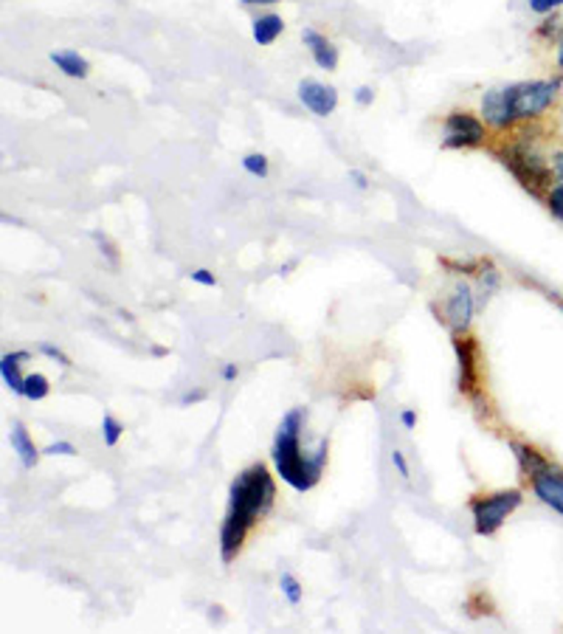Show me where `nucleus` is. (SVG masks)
Returning a JSON list of instances; mask_svg holds the SVG:
<instances>
[{
    "instance_id": "7ed1b4c3",
    "label": "nucleus",
    "mask_w": 563,
    "mask_h": 634,
    "mask_svg": "<svg viewBox=\"0 0 563 634\" xmlns=\"http://www.w3.org/2000/svg\"><path fill=\"white\" fill-rule=\"evenodd\" d=\"M558 79L546 82V79H536V82H516L507 85V102L516 119H536L543 110H550L552 102L558 99Z\"/></svg>"
},
{
    "instance_id": "f704fd0d",
    "label": "nucleus",
    "mask_w": 563,
    "mask_h": 634,
    "mask_svg": "<svg viewBox=\"0 0 563 634\" xmlns=\"http://www.w3.org/2000/svg\"><path fill=\"white\" fill-rule=\"evenodd\" d=\"M243 4H248V6H260V4H279V0H243Z\"/></svg>"
},
{
    "instance_id": "20e7f679",
    "label": "nucleus",
    "mask_w": 563,
    "mask_h": 634,
    "mask_svg": "<svg viewBox=\"0 0 563 634\" xmlns=\"http://www.w3.org/2000/svg\"><path fill=\"white\" fill-rule=\"evenodd\" d=\"M521 499H524L521 490H498V494H490V497L471 499L476 536H493L507 521V516L521 505Z\"/></svg>"
},
{
    "instance_id": "9d476101",
    "label": "nucleus",
    "mask_w": 563,
    "mask_h": 634,
    "mask_svg": "<svg viewBox=\"0 0 563 634\" xmlns=\"http://www.w3.org/2000/svg\"><path fill=\"white\" fill-rule=\"evenodd\" d=\"M481 113H485V121L496 127V130H507V127H512V121H516L504 88H493L481 97Z\"/></svg>"
},
{
    "instance_id": "dca6fc26",
    "label": "nucleus",
    "mask_w": 563,
    "mask_h": 634,
    "mask_svg": "<svg viewBox=\"0 0 563 634\" xmlns=\"http://www.w3.org/2000/svg\"><path fill=\"white\" fill-rule=\"evenodd\" d=\"M285 31V23L279 14H262V18H256L254 26H251V35L260 45H270L279 35Z\"/></svg>"
},
{
    "instance_id": "1a4fd4ad",
    "label": "nucleus",
    "mask_w": 563,
    "mask_h": 634,
    "mask_svg": "<svg viewBox=\"0 0 563 634\" xmlns=\"http://www.w3.org/2000/svg\"><path fill=\"white\" fill-rule=\"evenodd\" d=\"M445 316H448V327L454 336L468 330L471 325V316H473V294L468 285H457L454 294L448 296V305H445Z\"/></svg>"
},
{
    "instance_id": "aec40b11",
    "label": "nucleus",
    "mask_w": 563,
    "mask_h": 634,
    "mask_svg": "<svg viewBox=\"0 0 563 634\" xmlns=\"http://www.w3.org/2000/svg\"><path fill=\"white\" fill-rule=\"evenodd\" d=\"M279 590H282V595L287 598V604H291V607H299V604H301L304 590H301V583L296 581V575L282 573V575H279Z\"/></svg>"
},
{
    "instance_id": "7c9ffc66",
    "label": "nucleus",
    "mask_w": 563,
    "mask_h": 634,
    "mask_svg": "<svg viewBox=\"0 0 563 634\" xmlns=\"http://www.w3.org/2000/svg\"><path fill=\"white\" fill-rule=\"evenodd\" d=\"M400 423H403V429H414V426H417V411L414 409H403V411H400Z\"/></svg>"
},
{
    "instance_id": "72a5a7b5",
    "label": "nucleus",
    "mask_w": 563,
    "mask_h": 634,
    "mask_svg": "<svg viewBox=\"0 0 563 634\" xmlns=\"http://www.w3.org/2000/svg\"><path fill=\"white\" fill-rule=\"evenodd\" d=\"M349 178L356 181V186H358V189H366V186H369V184H366V176H364L361 169H349Z\"/></svg>"
},
{
    "instance_id": "473e14b6",
    "label": "nucleus",
    "mask_w": 563,
    "mask_h": 634,
    "mask_svg": "<svg viewBox=\"0 0 563 634\" xmlns=\"http://www.w3.org/2000/svg\"><path fill=\"white\" fill-rule=\"evenodd\" d=\"M237 372H239V370H237V364H234V361H229V364H223L220 378H223V380H234V378H237Z\"/></svg>"
},
{
    "instance_id": "412c9836",
    "label": "nucleus",
    "mask_w": 563,
    "mask_h": 634,
    "mask_svg": "<svg viewBox=\"0 0 563 634\" xmlns=\"http://www.w3.org/2000/svg\"><path fill=\"white\" fill-rule=\"evenodd\" d=\"M243 167H246L248 176H254V178H268V158H265L262 153L246 155V158H243Z\"/></svg>"
},
{
    "instance_id": "bb28decb",
    "label": "nucleus",
    "mask_w": 563,
    "mask_h": 634,
    "mask_svg": "<svg viewBox=\"0 0 563 634\" xmlns=\"http://www.w3.org/2000/svg\"><path fill=\"white\" fill-rule=\"evenodd\" d=\"M392 466L397 468V474H400V477H403V480H409V477H411L409 463H406V457H403V451H400V449H395V451H392Z\"/></svg>"
},
{
    "instance_id": "f8f14e48",
    "label": "nucleus",
    "mask_w": 563,
    "mask_h": 634,
    "mask_svg": "<svg viewBox=\"0 0 563 634\" xmlns=\"http://www.w3.org/2000/svg\"><path fill=\"white\" fill-rule=\"evenodd\" d=\"M301 40H304V45L310 49V54H313V59H316L318 68L335 71V66H338V51H335V45H332L325 35H318L316 28H304V31H301Z\"/></svg>"
},
{
    "instance_id": "4468645a",
    "label": "nucleus",
    "mask_w": 563,
    "mask_h": 634,
    "mask_svg": "<svg viewBox=\"0 0 563 634\" xmlns=\"http://www.w3.org/2000/svg\"><path fill=\"white\" fill-rule=\"evenodd\" d=\"M31 356L26 350L20 353H6L0 358V375H4V384L14 392V395H23V380L26 375H20V361H28Z\"/></svg>"
},
{
    "instance_id": "f257e3e1",
    "label": "nucleus",
    "mask_w": 563,
    "mask_h": 634,
    "mask_svg": "<svg viewBox=\"0 0 563 634\" xmlns=\"http://www.w3.org/2000/svg\"><path fill=\"white\" fill-rule=\"evenodd\" d=\"M273 499H277V485H273V477L262 463H254L237 474V480L229 488V511H225L220 528L223 564H231L237 559L251 528L270 511Z\"/></svg>"
},
{
    "instance_id": "a211bd4d",
    "label": "nucleus",
    "mask_w": 563,
    "mask_h": 634,
    "mask_svg": "<svg viewBox=\"0 0 563 634\" xmlns=\"http://www.w3.org/2000/svg\"><path fill=\"white\" fill-rule=\"evenodd\" d=\"M48 392H51V384H48V378H45L43 372L26 375V380H23V398H28V401H45Z\"/></svg>"
},
{
    "instance_id": "ddd939ff",
    "label": "nucleus",
    "mask_w": 563,
    "mask_h": 634,
    "mask_svg": "<svg viewBox=\"0 0 563 634\" xmlns=\"http://www.w3.org/2000/svg\"><path fill=\"white\" fill-rule=\"evenodd\" d=\"M9 442H12V451L20 457V466H23L26 471L37 466L40 451H37L35 440L28 437L26 426H23L20 420H14V423H12V434H9Z\"/></svg>"
},
{
    "instance_id": "cd10ccee",
    "label": "nucleus",
    "mask_w": 563,
    "mask_h": 634,
    "mask_svg": "<svg viewBox=\"0 0 563 634\" xmlns=\"http://www.w3.org/2000/svg\"><path fill=\"white\" fill-rule=\"evenodd\" d=\"M93 237H96V243H99V251H105V254H107V260H110L113 265H116V262H119V254H116V251H113V246H110V243L105 240V237H102L99 231H96Z\"/></svg>"
},
{
    "instance_id": "f3484780",
    "label": "nucleus",
    "mask_w": 563,
    "mask_h": 634,
    "mask_svg": "<svg viewBox=\"0 0 563 634\" xmlns=\"http://www.w3.org/2000/svg\"><path fill=\"white\" fill-rule=\"evenodd\" d=\"M510 449H512V454H516V459H519L521 474H527V477H533L536 471H541L546 463H550V459H546L538 449L527 446V442H510Z\"/></svg>"
},
{
    "instance_id": "39448f33",
    "label": "nucleus",
    "mask_w": 563,
    "mask_h": 634,
    "mask_svg": "<svg viewBox=\"0 0 563 634\" xmlns=\"http://www.w3.org/2000/svg\"><path fill=\"white\" fill-rule=\"evenodd\" d=\"M502 161L507 164L512 176L521 181V186L529 189V192H541V189L552 181V164H546L536 150H529L524 145L510 147Z\"/></svg>"
},
{
    "instance_id": "a878e982",
    "label": "nucleus",
    "mask_w": 563,
    "mask_h": 634,
    "mask_svg": "<svg viewBox=\"0 0 563 634\" xmlns=\"http://www.w3.org/2000/svg\"><path fill=\"white\" fill-rule=\"evenodd\" d=\"M189 277H192V282L206 285V288H215V285H217V277L208 271V268H198V271H192Z\"/></svg>"
},
{
    "instance_id": "0eeeda50",
    "label": "nucleus",
    "mask_w": 563,
    "mask_h": 634,
    "mask_svg": "<svg viewBox=\"0 0 563 634\" xmlns=\"http://www.w3.org/2000/svg\"><path fill=\"white\" fill-rule=\"evenodd\" d=\"M529 482H533L536 497L543 505H550L552 511L563 513V471L558 466L546 463L541 471H536L533 477H529Z\"/></svg>"
},
{
    "instance_id": "e433bc0d",
    "label": "nucleus",
    "mask_w": 563,
    "mask_h": 634,
    "mask_svg": "<svg viewBox=\"0 0 563 634\" xmlns=\"http://www.w3.org/2000/svg\"><path fill=\"white\" fill-rule=\"evenodd\" d=\"M152 356L164 358V356H167V347H152Z\"/></svg>"
},
{
    "instance_id": "6ab92c4d",
    "label": "nucleus",
    "mask_w": 563,
    "mask_h": 634,
    "mask_svg": "<svg viewBox=\"0 0 563 634\" xmlns=\"http://www.w3.org/2000/svg\"><path fill=\"white\" fill-rule=\"evenodd\" d=\"M121 437H124V423L116 420L113 415H105V418H102V440H105V446H107V449H116Z\"/></svg>"
},
{
    "instance_id": "5701e85b",
    "label": "nucleus",
    "mask_w": 563,
    "mask_h": 634,
    "mask_svg": "<svg viewBox=\"0 0 563 634\" xmlns=\"http://www.w3.org/2000/svg\"><path fill=\"white\" fill-rule=\"evenodd\" d=\"M546 206H550L552 217H558L560 223H563V184H558V186L552 189L550 198H546Z\"/></svg>"
},
{
    "instance_id": "393cba45",
    "label": "nucleus",
    "mask_w": 563,
    "mask_h": 634,
    "mask_svg": "<svg viewBox=\"0 0 563 634\" xmlns=\"http://www.w3.org/2000/svg\"><path fill=\"white\" fill-rule=\"evenodd\" d=\"M560 6H563V0H529V9H533L536 14H550Z\"/></svg>"
},
{
    "instance_id": "9b49d317",
    "label": "nucleus",
    "mask_w": 563,
    "mask_h": 634,
    "mask_svg": "<svg viewBox=\"0 0 563 634\" xmlns=\"http://www.w3.org/2000/svg\"><path fill=\"white\" fill-rule=\"evenodd\" d=\"M454 350L459 358V389L473 392L476 387V341L473 339H454Z\"/></svg>"
},
{
    "instance_id": "2eb2a0df",
    "label": "nucleus",
    "mask_w": 563,
    "mask_h": 634,
    "mask_svg": "<svg viewBox=\"0 0 563 634\" xmlns=\"http://www.w3.org/2000/svg\"><path fill=\"white\" fill-rule=\"evenodd\" d=\"M51 62L71 79H85L90 74L88 59L79 57V51H51Z\"/></svg>"
},
{
    "instance_id": "c9c22d12",
    "label": "nucleus",
    "mask_w": 563,
    "mask_h": 634,
    "mask_svg": "<svg viewBox=\"0 0 563 634\" xmlns=\"http://www.w3.org/2000/svg\"><path fill=\"white\" fill-rule=\"evenodd\" d=\"M558 68L563 71V37L558 40Z\"/></svg>"
},
{
    "instance_id": "f03ea898",
    "label": "nucleus",
    "mask_w": 563,
    "mask_h": 634,
    "mask_svg": "<svg viewBox=\"0 0 563 634\" xmlns=\"http://www.w3.org/2000/svg\"><path fill=\"white\" fill-rule=\"evenodd\" d=\"M301 429H304V409L296 406L282 418L277 437H273V449H270V459L273 466H277V474L293 490H299V494L310 490L321 480V471H325L327 451H330V442L321 440L316 454L310 457L301 454V442H299Z\"/></svg>"
},
{
    "instance_id": "423d86ee",
    "label": "nucleus",
    "mask_w": 563,
    "mask_h": 634,
    "mask_svg": "<svg viewBox=\"0 0 563 634\" xmlns=\"http://www.w3.org/2000/svg\"><path fill=\"white\" fill-rule=\"evenodd\" d=\"M485 141V124L476 116L465 113V110H454L445 116L442 124V147L448 150H462V147H479Z\"/></svg>"
},
{
    "instance_id": "2f4dec72",
    "label": "nucleus",
    "mask_w": 563,
    "mask_h": 634,
    "mask_svg": "<svg viewBox=\"0 0 563 634\" xmlns=\"http://www.w3.org/2000/svg\"><path fill=\"white\" fill-rule=\"evenodd\" d=\"M372 99H375V90L372 88H358V93H356V102L358 105H372Z\"/></svg>"
},
{
    "instance_id": "b1692460",
    "label": "nucleus",
    "mask_w": 563,
    "mask_h": 634,
    "mask_svg": "<svg viewBox=\"0 0 563 634\" xmlns=\"http://www.w3.org/2000/svg\"><path fill=\"white\" fill-rule=\"evenodd\" d=\"M40 353L43 356H48V358H54L57 364H62V367H71V361H68V356L59 350V347H54V344H48V341H43L40 344Z\"/></svg>"
},
{
    "instance_id": "6e6552de",
    "label": "nucleus",
    "mask_w": 563,
    "mask_h": 634,
    "mask_svg": "<svg viewBox=\"0 0 563 634\" xmlns=\"http://www.w3.org/2000/svg\"><path fill=\"white\" fill-rule=\"evenodd\" d=\"M299 99L301 105L310 110L316 116H330L335 105H338V90L325 85V82H316V79H301L299 82Z\"/></svg>"
},
{
    "instance_id": "c756f323",
    "label": "nucleus",
    "mask_w": 563,
    "mask_h": 634,
    "mask_svg": "<svg viewBox=\"0 0 563 634\" xmlns=\"http://www.w3.org/2000/svg\"><path fill=\"white\" fill-rule=\"evenodd\" d=\"M206 401V389H195V392H186L181 398V406H192V403H200Z\"/></svg>"
},
{
    "instance_id": "4be33fe9",
    "label": "nucleus",
    "mask_w": 563,
    "mask_h": 634,
    "mask_svg": "<svg viewBox=\"0 0 563 634\" xmlns=\"http://www.w3.org/2000/svg\"><path fill=\"white\" fill-rule=\"evenodd\" d=\"M43 454H51V457H57V454H62V457H76L79 451H76L74 442H68V440H57V442H48V446L43 449Z\"/></svg>"
},
{
    "instance_id": "c85d7f7f",
    "label": "nucleus",
    "mask_w": 563,
    "mask_h": 634,
    "mask_svg": "<svg viewBox=\"0 0 563 634\" xmlns=\"http://www.w3.org/2000/svg\"><path fill=\"white\" fill-rule=\"evenodd\" d=\"M550 164H552V176H555V181L563 184V150L555 153V155L550 158Z\"/></svg>"
}]
</instances>
